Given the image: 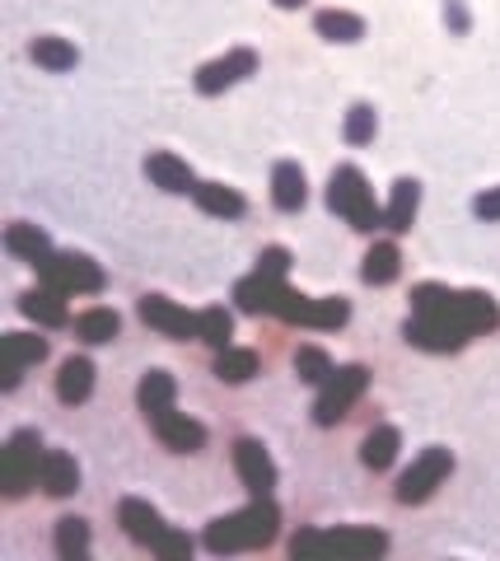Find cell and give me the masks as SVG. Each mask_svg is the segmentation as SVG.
Wrapping results in <instances>:
<instances>
[{"label":"cell","mask_w":500,"mask_h":561,"mask_svg":"<svg viewBox=\"0 0 500 561\" xmlns=\"http://www.w3.org/2000/svg\"><path fill=\"white\" fill-rule=\"evenodd\" d=\"M197 319H201V341H211L215 351H225L229 333H234V319L225 314V309H207V314H197Z\"/></svg>","instance_id":"cell-34"},{"label":"cell","mask_w":500,"mask_h":561,"mask_svg":"<svg viewBox=\"0 0 500 561\" xmlns=\"http://www.w3.org/2000/svg\"><path fill=\"white\" fill-rule=\"evenodd\" d=\"M117 327H122V319L113 314V309H89V314H80L75 319V333H80V341H113L117 337Z\"/></svg>","instance_id":"cell-30"},{"label":"cell","mask_w":500,"mask_h":561,"mask_svg":"<svg viewBox=\"0 0 500 561\" xmlns=\"http://www.w3.org/2000/svg\"><path fill=\"white\" fill-rule=\"evenodd\" d=\"M215 374H221L225 384L253 379V374H258V351H234V347H225L221 356H215Z\"/></svg>","instance_id":"cell-31"},{"label":"cell","mask_w":500,"mask_h":561,"mask_svg":"<svg viewBox=\"0 0 500 561\" xmlns=\"http://www.w3.org/2000/svg\"><path fill=\"white\" fill-rule=\"evenodd\" d=\"M38 449H42V445H38L34 431H20V435H14V440L5 445V477H0L5 496H24V491L38 482V463H42Z\"/></svg>","instance_id":"cell-10"},{"label":"cell","mask_w":500,"mask_h":561,"mask_svg":"<svg viewBox=\"0 0 500 561\" xmlns=\"http://www.w3.org/2000/svg\"><path fill=\"white\" fill-rule=\"evenodd\" d=\"M47 356V341L42 337H28V333H10L5 337V388H14L20 384V374H24V365H38Z\"/></svg>","instance_id":"cell-17"},{"label":"cell","mask_w":500,"mask_h":561,"mask_svg":"<svg viewBox=\"0 0 500 561\" xmlns=\"http://www.w3.org/2000/svg\"><path fill=\"white\" fill-rule=\"evenodd\" d=\"M258 71V57L248 52V47H234V52H225L221 61H207V66L197 71V89L201 94H221L229 85H239L243 75H253Z\"/></svg>","instance_id":"cell-12"},{"label":"cell","mask_w":500,"mask_h":561,"mask_svg":"<svg viewBox=\"0 0 500 561\" xmlns=\"http://www.w3.org/2000/svg\"><path fill=\"white\" fill-rule=\"evenodd\" d=\"M117 520H122V528H127V538H136L140 548H150L160 557H187L192 552V538L178 534V528H168L146 501H122Z\"/></svg>","instance_id":"cell-4"},{"label":"cell","mask_w":500,"mask_h":561,"mask_svg":"<svg viewBox=\"0 0 500 561\" xmlns=\"http://www.w3.org/2000/svg\"><path fill=\"white\" fill-rule=\"evenodd\" d=\"M286 267H290V253H286V248H267V253L258 258V272H262V276H276V280H280V276H286Z\"/></svg>","instance_id":"cell-36"},{"label":"cell","mask_w":500,"mask_h":561,"mask_svg":"<svg viewBox=\"0 0 500 561\" xmlns=\"http://www.w3.org/2000/svg\"><path fill=\"white\" fill-rule=\"evenodd\" d=\"M445 20H449V24H454V28H459V34H463V28H467V14H463V5H459V0H445Z\"/></svg>","instance_id":"cell-38"},{"label":"cell","mask_w":500,"mask_h":561,"mask_svg":"<svg viewBox=\"0 0 500 561\" xmlns=\"http://www.w3.org/2000/svg\"><path fill=\"white\" fill-rule=\"evenodd\" d=\"M5 248L14 258H28V262H38V258L52 253V244H47V234L38 225H10L5 229Z\"/></svg>","instance_id":"cell-28"},{"label":"cell","mask_w":500,"mask_h":561,"mask_svg":"<svg viewBox=\"0 0 500 561\" xmlns=\"http://www.w3.org/2000/svg\"><path fill=\"white\" fill-rule=\"evenodd\" d=\"M57 552L66 557V561L89 557V524H85V520H75V514L57 520Z\"/></svg>","instance_id":"cell-29"},{"label":"cell","mask_w":500,"mask_h":561,"mask_svg":"<svg viewBox=\"0 0 500 561\" xmlns=\"http://www.w3.org/2000/svg\"><path fill=\"white\" fill-rule=\"evenodd\" d=\"M276 295H280V280H276V276H262V272L243 276L239 286H234V300H239L243 314H272V309H276Z\"/></svg>","instance_id":"cell-18"},{"label":"cell","mask_w":500,"mask_h":561,"mask_svg":"<svg viewBox=\"0 0 500 561\" xmlns=\"http://www.w3.org/2000/svg\"><path fill=\"white\" fill-rule=\"evenodd\" d=\"M412 314H435L445 323H454L459 333L477 337L487 333V327L500 323V309L491 295L482 290H445V286H416L412 290Z\"/></svg>","instance_id":"cell-1"},{"label":"cell","mask_w":500,"mask_h":561,"mask_svg":"<svg viewBox=\"0 0 500 561\" xmlns=\"http://www.w3.org/2000/svg\"><path fill=\"white\" fill-rule=\"evenodd\" d=\"M38 276L47 280V290H57V295H93V290H103V267L99 262H89L80 253H47L34 262Z\"/></svg>","instance_id":"cell-5"},{"label":"cell","mask_w":500,"mask_h":561,"mask_svg":"<svg viewBox=\"0 0 500 561\" xmlns=\"http://www.w3.org/2000/svg\"><path fill=\"white\" fill-rule=\"evenodd\" d=\"M140 319H146L154 333L178 337V341L201 337V319H192V314H187V309H178L174 300H164V295H146V300H140Z\"/></svg>","instance_id":"cell-11"},{"label":"cell","mask_w":500,"mask_h":561,"mask_svg":"<svg viewBox=\"0 0 500 561\" xmlns=\"http://www.w3.org/2000/svg\"><path fill=\"white\" fill-rule=\"evenodd\" d=\"M416 207H421V187H416L412 178L393 183V201H388V211H384V229L408 234L412 221H416Z\"/></svg>","instance_id":"cell-19"},{"label":"cell","mask_w":500,"mask_h":561,"mask_svg":"<svg viewBox=\"0 0 500 561\" xmlns=\"http://www.w3.org/2000/svg\"><path fill=\"white\" fill-rule=\"evenodd\" d=\"M280 528V510L267 501V496H258L248 510H234L225 520H215L207 528V548L211 552H243V548H267Z\"/></svg>","instance_id":"cell-2"},{"label":"cell","mask_w":500,"mask_h":561,"mask_svg":"<svg viewBox=\"0 0 500 561\" xmlns=\"http://www.w3.org/2000/svg\"><path fill=\"white\" fill-rule=\"evenodd\" d=\"M150 426H154V435H160L168 449H178V454H197V449L207 445V426H201V421H192V416H178L174 408L160 412V416L150 421Z\"/></svg>","instance_id":"cell-14"},{"label":"cell","mask_w":500,"mask_h":561,"mask_svg":"<svg viewBox=\"0 0 500 561\" xmlns=\"http://www.w3.org/2000/svg\"><path fill=\"white\" fill-rule=\"evenodd\" d=\"M402 272V253H398V244H374L370 253H365V267L361 276L370 280V286H388Z\"/></svg>","instance_id":"cell-24"},{"label":"cell","mask_w":500,"mask_h":561,"mask_svg":"<svg viewBox=\"0 0 500 561\" xmlns=\"http://www.w3.org/2000/svg\"><path fill=\"white\" fill-rule=\"evenodd\" d=\"M234 467H239L243 487L253 496H272L276 487V463L267 459V449H262L258 440H239L234 445Z\"/></svg>","instance_id":"cell-13"},{"label":"cell","mask_w":500,"mask_h":561,"mask_svg":"<svg viewBox=\"0 0 500 561\" xmlns=\"http://www.w3.org/2000/svg\"><path fill=\"white\" fill-rule=\"evenodd\" d=\"M276 5H280V10H295V5H304V0H276Z\"/></svg>","instance_id":"cell-39"},{"label":"cell","mask_w":500,"mask_h":561,"mask_svg":"<svg viewBox=\"0 0 500 561\" xmlns=\"http://www.w3.org/2000/svg\"><path fill=\"white\" fill-rule=\"evenodd\" d=\"M146 174L154 187H164V192H197V178H192V169H187L178 154H168V150H154L150 160H146Z\"/></svg>","instance_id":"cell-15"},{"label":"cell","mask_w":500,"mask_h":561,"mask_svg":"<svg viewBox=\"0 0 500 561\" xmlns=\"http://www.w3.org/2000/svg\"><path fill=\"white\" fill-rule=\"evenodd\" d=\"M384 548H388V538L379 534V528H327V534H318V528H300V534L290 538L295 557H304V552H361V557H374Z\"/></svg>","instance_id":"cell-7"},{"label":"cell","mask_w":500,"mask_h":561,"mask_svg":"<svg viewBox=\"0 0 500 561\" xmlns=\"http://www.w3.org/2000/svg\"><path fill=\"white\" fill-rule=\"evenodd\" d=\"M473 211L482 215V221H500V187H491V192H482L473 201Z\"/></svg>","instance_id":"cell-37"},{"label":"cell","mask_w":500,"mask_h":561,"mask_svg":"<svg viewBox=\"0 0 500 561\" xmlns=\"http://www.w3.org/2000/svg\"><path fill=\"white\" fill-rule=\"evenodd\" d=\"M295 374H300L304 384H323L327 374H333V361H327L318 347H300L295 351Z\"/></svg>","instance_id":"cell-33"},{"label":"cell","mask_w":500,"mask_h":561,"mask_svg":"<svg viewBox=\"0 0 500 561\" xmlns=\"http://www.w3.org/2000/svg\"><path fill=\"white\" fill-rule=\"evenodd\" d=\"M192 197L201 201V211L225 215V221H239V215H243V197L234 192V187H225V183H197Z\"/></svg>","instance_id":"cell-23"},{"label":"cell","mask_w":500,"mask_h":561,"mask_svg":"<svg viewBox=\"0 0 500 561\" xmlns=\"http://www.w3.org/2000/svg\"><path fill=\"white\" fill-rule=\"evenodd\" d=\"M89 388H93V365L85 361V356H71L57 374V398L61 402H85Z\"/></svg>","instance_id":"cell-21"},{"label":"cell","mask_w":500,"mask_h":561,"mask_svg":"<svg viewBox=\"0 0 500 561\" xmlns=\"http://www.w3.org/2000/svg\"><path fill=\"white\" fill-rule=\"evenodd\" d=\"M314 28L327 42H361L365 38V24L355 20V14H347V10H323L314 20Z\"/></svg>","instance_id":"cell-27"},{"label":"cell","mask_w":500,"mask_h":561,"mask_svg":"<svg viewBox=\"0 0 500 561\" xmlns=\"http://www.w3.org/2000/svg\"><path fill=\"white\" fill-rule=\"evenodd\" d=\"M370 388V370L365 365H341L323 379V394L314 402V421L318 426H337L341 416H347L355 402H361V394Z\"/></svg>","instance_id":"cell-6"},{"label":"cell","mask_w":500,"mask_h":561,"mask_svg":"<svg viewBox=\"0 0 500 561\" xmlns=\"http://www.w3.org/2000/svg\"><path fill=\"white\" fill-rule=\"evenodd\" d=\"M38 482L47 496H71L80 487V467H75L71 454H61V449H47L42 463H38Z\"/></svg>","instance_id":"cell-16"},{"label":"cell","mask_w":500,"mask_h":561,"mask_svg":"<svg viewBox=\"0 0 500 561\" xmlns=\"http://www.w3.org/2000/svg\"><path fill=\"white\" fill-rule=\"evenodd\" d=\"M449 467H454V459H449V449H426V454H421V459L408 467V473L398 477V501H402V506L426 501V496L449 477Z\"/></svg>","instance_id":"cell-9"},{"label":"cell","mask_w":500,"mask_h":561,"mask_svg":"<svg viewBox=\"0 0 500 561\" xmlns=\"http://www.w3.org/2000/svg\"><path fill=\"white\" fill-rule=\"evenodd\" d=\"M136 398H140V412H146V416L154 421L160 412H168V408H174V379H168L164 370H150L146 379H140Z\"/></svg>","instance_id":"cell-22"},{"label":"cell","mask_w":500,"mask_h":561,"mask_svg":"<svg viewBox=\"0 0 500 561\" xmlns=\"http://www.w3.org/2000/svg\"><path fill=\"white\" fill-rule=\"evenodd\" d=\"M398 445H402V435H398L393 426L370 431V435H365V445H361V459H365V467H374V473H384V467L398 459Z\"/></svg>","instance_id":"cell-25"},{"label":"cell","mask_w":500,"mask_h":561,"mask_svg":"<svg viewBox=\"0 0 500 561\" xmlns=\"http://www.w3.org/2000/svg\"><path fill=\"white\" fill-rule=\"evenodd\" d=\"M327 207H333L341 221H347L351 229H379L384 225V211L374 207V192L361 169H337L333 183H327Z\"/></svg>","instance_id":"cell-3"},{"label":"cell","mask_w":500,"mask_h":561,"mask_svg":"<svg viewBox=\"0 0 500 561\" xmlns=\"http://www.w3.org/2000/svg\"><path fill=\"white\" fill-rule=\"evenodd\" d=\"M272 314L286 319V323H304V327H341L347 314H351V304L347 300H304V295L280 286Z\"/></svg>","instance_id":"cell-8"},{"label":"cell","mask_w":500,"mask_h":561,"mask_svg":"<svg viewBox=\"0 0 500 561\" xmlns=\"http://www.w3.org/2000/svg\"><path fill=\"white\" fill-rule=\"evenodd\" d=\"M347 140L351 146H370L374 140V108L370 103H355L347 113Z\"/></svg>","instance_id":"cell-35"},{"label":"cell","mask_w":500,"mask_h":561,"mask_svg":"<svg viewBox=\"0 0 500 561\" xmlns=\"http://www.w3.org/2000/svg\"><path fill=\"white\" fill-rule=\"evenodd\" d=\"M272 197H276V207L280 211H300L304 207V169L300 164H290V160H280L272 169Z\"/></svg>","instance_id":"cell-20"},{"label":"cell","mask_w":500,"mask_h":561,"mask_svg":"<svg viewBox=\"0 0 500 561\" xmlns=\"http://www.w3.org/2000/svg\"><path fill=\"white\" fill-rule=\"evenodd\" d=\"M34 61L47 71H71L75 66V47L66 38H38L34 42Z\"/></svg>","instance_id":"cell-32"},{"label":"cell","mask_w":500,"mask_h":561,"mask_svg":"<svg viewBox=\"0 0 500 561\" xmlns=\"http://www.w3.org/2000/svg\"><path fill=\"white\" fill-rule=\"evenodd\" d=\"M20 309L34 323H42V327H61V323H66V304H61L57 290H28L20 300Z\"/></svg>","instance_id":"cell-26"}]
</instances>
